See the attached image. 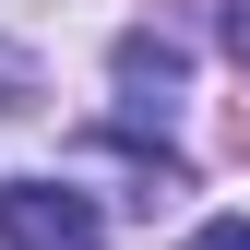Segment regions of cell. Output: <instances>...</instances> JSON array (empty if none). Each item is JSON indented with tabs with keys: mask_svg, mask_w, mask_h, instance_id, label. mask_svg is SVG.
I'll return each mask as SVG.
<instances>
[{
	"mask_svg": "<svg viewBox=\"0 0 250 250\" xmlns=\"http://www.w3.org/2000/svg\"><path fill=\"white\" fill-rule=\"evenodd\" d=\"M0 238L12 250H96V203L72 191V179H0Z\"/></svg>",
	"mask_w": 250,
	"mask_h": 250,
	"instance_id": "6da1fadb",
	"label": "cell"
},
{
	"mask_svg": "<svg viewBox=\"0 0 250 250\" xmlns=\"http://www.w3.org/2000/svg\"><path fill=\"white\" fill-rule=\"evenodd\" d=\"M179 83H191V60H179L167 36H131V48H119V119H131V131L179 119Z\"/></svg>",
	"mask_w": 250,
	"mask_h": 250,
	"instance_id": "7a4b0ae2",
	"label": "cell"
},
{
	"mask_svg": "<svg viewBox=\"0 0 250 250\" xmlns=\"http://www.w3.org/2000/svg\"><path fill=\"white\" fill-rule=\"evenodd\" d=\"M0 107H36V60L24 48H0Z\"/></svg>",
	"mask_w": 250,
	"mask_h": 250,
	"instance_id": "3957f363",
	"label": "cell"
},
{
	"mask_svg": "<svg viewBox=\"0 0 250 250\" xmlns=\"http://www.w3.org/2000/svg\"><path fill=\"white\" fill-rule=\"evenodd\" d=\"M191 250H250V214H214V227H203Z\"/></svg>",
	"mask_w": 250,
	"mask_h": 250,
	"instance_id": "277c9868",
	"label": "cell"
}]
</instances>
